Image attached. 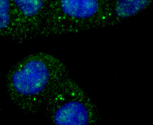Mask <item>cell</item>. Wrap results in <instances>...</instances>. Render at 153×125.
<instances>
[{
    "label": "cell",
    "instance_id": "obj_1",
    "mask_svg": "<svg viewBox=\"0 0 153 125\" xmlns=\"http://www.w3.org/2000/svg\"><path fill=\"white\" fill-rule=\"evenodd\" d=\"M70 75L64 62L45 52L28 54L11 64L5 80L6 92L12 104L25 115L42 112L52 90Z\"/></svg>",
    "mask_w": 153,
    "mask_h": 125
},
{
    "label": "cell",
    "instance_id": "obj_2",
    "mask_svg": "<svg viewBox=\"0 0 153 125\" xmlns=\"http://www.w3.org/2000/svg\"><path fill=\"white\" fill-rule=\"evenodd\" d=\"M42 112L54 125H95L101 120L98 106L70 75L54 87Z\"/></svg>",
    "mask_w": 153,
    "mask_h": 125
},
{
    "label": "cell",
    "instance_id": "obj_3",
    "mask_svg": "<svg viewBox=\"0 0 153 125\" xmlns=\"http://www.w3.org/2000/svg\"><path fill=\"white\" fill-rule=\"evenodd\" d=\"M105 9L102 0H48L40 38L103 27Z\"/></svg>",
    "mask_w": 153,
    "mask_h": 125
},
{
    "label": "cell",
    "instance_id": "obj_4",
    "mask_svg": "<svg viewBox=\"0 0 153 125\" xmlns=\"http://www.w3.org/2000/svg\"><path fill=\"white\" fill-rule=\"evenodd\" d=\"M22 44L40 38L48 0H11Z\"/></svg>",
    "mask_w": 153,
    "mask_h": 125
},
{
    "label": "cell",
    "instance_id": "obj_5",
    "mask_svg": "<svg viewBox=\"0 0 153 125\" xmlns=\"http://www.w3.org/2000/svg\"><path fill=\"white\" fill-rule=\"evenodd\" d=\"M151 0H113L107 9L104 27L122 22L147 8Z\"/></svg>",
    "mask_w": 153,
    "mask_h": 125
},
{
    "label": "cell",
    "instance_id": "obj_6",
    "mask_svg": "<svg viewBox=\"0 0 153 125\" xmlns=\"http://www.w3.org/2000/svg\"><path fill=\"white\" fill-rule=\"evenodd\" d=\"M0 37L22 44L11 0H0Z\"/></svg>",
    "mask_w": 153,
    "mask_h": 125
},
{
    "label": "cell",
    "instance_id": "obj_7",
    "mask_svg": "<svg viewBox=\"0 0 153 125\" xmlns=\"http://www.w3.org/2000/svg\"><path fill=\"white\" fill-rule=\"evenodd\" d=\"M2 72L1 71H0V84L1 81V78H2Z\"/></svg>",
    "mask_w": 153,
    "mask_h": 125
}]
</instances>
